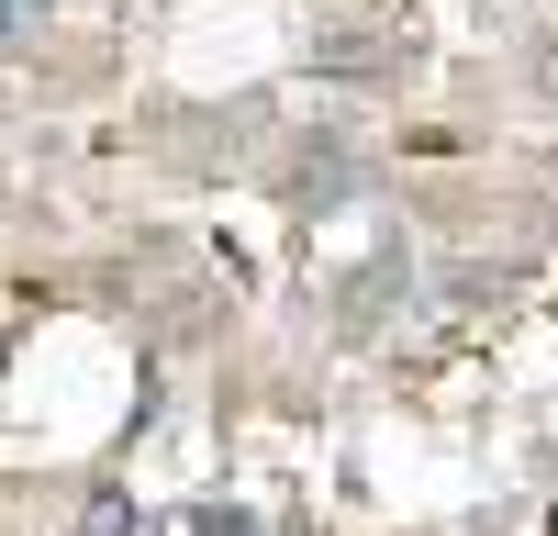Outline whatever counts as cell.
<instances>
[{"label":"cell","mask_w":558,"mask_h":536,"mask_svg":"<svg viewBox=\"0 0 558 536\" xmlns=\"http://www.w3.org/2000/svg\"><path fill=\"white\" fill-rule=\"evenodd\" d=\"M191 536H268V525H257L246 503H202V514H191Z\"/></svg>","instance_id":"6da1fadb"},{"label":"cell","mask_w":558,"mask_h":536,"mask_svg":"<svg viewBox=\"0 0 558 536\" xmlns=\"http://www.w3.org/2000/svg\"><path fill=\"white\" fill-rule=\"evenodd\" d=\"M45 12H57V0H0V57H12L23 34H45Z\"/></svg>","instance_id":"7a4b0ae2"}]
</instances>
